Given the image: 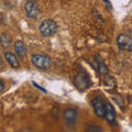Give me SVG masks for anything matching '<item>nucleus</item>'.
Segmentation results:
<instances>
[{"mask_svg": "<svg viewBox=\"0 0 132 132\" xmlns=\"http://www.w3.org/2000/svg\"><path fill=\"white\" fill-rule=\"evenodd\" d=\"M32 64L40 69H48L52 66V60L46 55L35 54L32 56Z\"/></svg>", "mask_w": 132, "mask_h": 132, "instance_id": "1", "label": "nucleus"}, {"mask_svg": "<svg viewBox=\"0 0 132 132\" xmlns=\"http://www.w3.org/2000/svg\"><path fill=\"white\" fill-rule=\"evenodd\" d=\"M74 82H75V86L77 87V89L81 90V92L86 90L90 85L89 77L87 74H86V72H84V71H80L76 74L75 78H74Z\"/></svg>", "mask_w": 132, "mask_h": 132, "instance_id": "2", "label": "nucleus"}, {"mask_svg": "<svg viewBox=\"0 0 132 132\" xmlns=\"http://www.w3.org/2000/svg\"><path fill=\"white\" fill-rule=\"evenodd\" d=\"M57 30V24L54 20H44L40 26V32L43 36H51Z\"/></svg>", "mask_w": 132, "mask_h": 132, "instance_id": "3", "label": "nucleus"}, {"mask_svg": "<svg viewBox=\"0 0 132 132\" xmlns=\"http://www.w3.org/2000/svg\"><path fill=\"white\" fill-rule=\"evenodd\" d=\"M24 10H26V13L29 18L36 19L40 15V8L38 5H36V2L33 1V0H28L26 2Z\"/></svg>", "mask_w": 132, "mask_h": 132, "instance_id": "4", "label": "nucleus"}, {"mask_svg": "<svg viewBox=\"0 0 132 132\" xmlns=\"http://www.w3.org/2000/svg\"><path fill=\"white\" fill-rule=\"evenodd\" d=\"M117 43L119 47L125 51H131L132 50V39L128 34H120L117 38Z\"/></svg>", "mask_w": 132, "mask_h": 132, "instance_id": "5", "label": "nucleus"}, {"mask_svg": "<svg viewBox=\"0 0 132 132\" xmlns=\"http://www.w3.org/2000/svg\"><path fill=\"white\" fill-rule=\"evenodd\" d=\"M93 106H94V109H95V112L98 117H104L105 116V105L104 102L101 101L100 98H95L93 99Z\"/></svg>", "mask_w": 132, "mask_h": 132, "instance_id": "6", "label": "nucleus"}, {"mask_svg": "<svg viewBox=\"0 0 132 132\" xmlns=\"http://www.w3.org/2000/svg\"><path fill=\"white\" fill-rule=\"evenodd\" d=\"M106 117L107 121L109 123H114V120H116V111H114V108L113 106L111 104H106L105 106V116Z\"/></svg>", "mask_w": 132, "mask_h": 132, "instance_id": "7", "label": "nucleus"}, {"mask_svg": "<svg viewBox=\"0 0 132 132\" xmlns=\"http://www.w3.org/2000/svg\"><path fill=\"white\" fill-rule=\"evenodd\" d=\"M76 119H77L76 110H74V109L65 110V112H64V120L66 121V123H67L68 126H73L74 123L76 122Z\"/></svg>", "mask_w": 132, "mask_h": 132, "instance_id": "8", "label": "nucleus"}, {"mask_svg": "<svg viewBox=\"0 0 132 132\" xmlns=\"http://www.w3.org/2000/svg\"><path fill=\"white\" fill-rule=\"evenodd\" d=\"M14 51L16 53V55H18V57H20L21 60H23L27 55V48L22 41H16L14 43Z\"/></svg>", "mask_w": 132, "mask_h": 132, "instance_id": "9", "label": "nucleus"}, {"mask_svg": "<svg viewBox=\"0 0 132 132\" xmlns=\"http://www.w3.org/2000/svg\"><path fill=\"white\" fill-rule=\"evenodd\" d=\"M5 59L6 61L9 63L10 66H12L13 68H18L19 67V61H18V57H16L13 53L11 52H6L5 53Z\"/></svg>", "mask_w": 132, "mask_h": 132, "instance_id": "10", "label": "nucleus"}, {"mask_svg": "<svg viewBox=\"0 0 132 132\" xmlns=\"http://www.w3.org/2000/svg\"><path fill=\"white\" fill-rule=\"evenodd\" d=\"M87 131H101V129L99 127L92 126V127H87Z\"/></svg>", "mask_w": 132, "mask_h": 132, "instance_id": "11", "label": "nucleus"}, {"mask_svg": "<svg viewBox=\"0 0 132 132\" xmlns=\"http://www.w3.org/2000/svg\"><path fill=\"white\" fill-rule=\"evenodd\" d=\"M3 89H5V84H3V81L0 79V93L3 92Z\"/></svg>", "mask_w": 132, "mask_h": 132, "instance_id": "12", "label": "nucleus"}, {"mask_svg": "<svg viewBox=\"0 0 132 132\" xmlns=\"http://www.w3.org/2000/svg\"><path fill=\"white\" fill-rule=\"evenodd\" d=\"M33 85H34V87H36V88H39L40 90H42V92H44V93H46V90H45L44 88H42V87H40V86H39L38 84H35V82H33Z\"/></svg>", "mask_w": 132, "mask_h": 132, "instance_id": "13", "label": "nucleus"}]
</instances>
